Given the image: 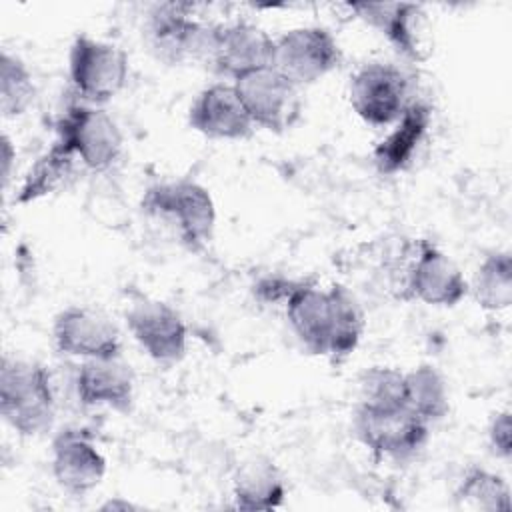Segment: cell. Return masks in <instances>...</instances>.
<instances>
[{"instance_id":"17","label":"cell","mask_w":512,"mask_h":512,"mask_svg":"<svg viewBox=\"0 0 512 512\" xmlns=\"http://www.w3.org/2000/svg\"><path fill=\"white\" fill-rule=\"evenodd\" d=\"M76 398L82 406H106L114 412L128 414L134 404V374L118 358L82 360L74 378Z\"/></svg>"},{"instance_id":"6","label":"cell","mask_w":512,"mask_h":512,"mask_svg":"<svg viewBox=\"0 0 512 512\" xmlns=\"http://www.w3.org/2000/svg\"><path fill=\"white\" fill-rule=\"evenodd\" d=\"M216 24L190 18L184 4L156 6L146 22L150 52L168 66L210 64Z\"/></svg>"},{"instance_id":"25","label":"cell","mask_w":512,"mask_h":512,"mask_svg":"<svg viewBox=\"0 0 512 512\" xmlns=\"http://www.w3.org/2000/svg\"><path fill=\"white\" fill-rule=\"evenodd\" d=\"M454 496L464 508H476V510H488V512L510 510V488L506 480L500 474L490 472L486 468H478V466L470 468L462 476Z\"/></svg>"},{"instance_id":"13","label":"cell","mask_w":512,"mask_h":512,"mask_svg":"<svg viewBox=\"0 0 512 512\" xmlns=\"http://www.w3.org/2000/svg\"><path fill=\"white\" fill-rule=\"evenodd\" d=\"M274 38L260 26L238 20L232 24H216L210 68L232 82L272 66Z\"/></svg>"},{"instance_id":"24","label":"cell","mask_w":512,"mask_h":512,"mask_svg":"<svg viewBox=\"0 0 512 512\" xmlns=\"http://www.w3.org/2000/svg\"><path fill=\"white\" fill-rule=\"evenodd\" d=\"M74 162V154L56 138L50 150L32 166L16 200L20 204H26L54 192L72 174Z\"/></svg>"},{"instance_id":"1","label":"cell","mask_w":512,"mask_h":512,"mask_svg":"<svg viewBox=\"0 0 512 512\" xmlns=\"http://www.w3.org/2000/svg\"><path fill=\"white\" fill-rule=\"evenodd\" d=\"M140 208L148 218L170 228L188 250H202L212 240L216 206L208 188L194 180L152 184L146 188Z\"/></svg>"},{"instance_id":"5","label":"cell","mask_w":512,"mask_h":512,"mask_svg":"<svg viewBox=\"0 0 512 512\" xmlns=\"http://www.w3.org/2000/svg\"><path fill=\"white\" fill-rule=\"evenodd\" d=\"M56 138L74 154L76 162L92 172L112 168L124 144L116 120L102 106L80 100L62 112L56 124Z\"/></svg>"},{"instance_id":"7","label":"cell","mask_w":512,"mask_h":512,"mask_svg":"<svg viewBox=\"0 0 512 512\" xmlns=\"http://www.w3.org/2000/svg\"><path fill=\"white\" fill-rule=\"evenodd\" d=\"M340 62V44L324 26H298L274 38L272 66L298 88L322 80Z\"/></svg>"},{"instance_id":"12","label":"cell","mask_w":512,"mask_h":512,"mask_svg":"<svg viewBox=\"0 0 512 512\" xmlns=\"http://www.w3.org/2000/svg\"><path fill=\"white\" fill-rule=\"evenodd\" d=\"M58 352L82 360L122 356V340L116 324L102 312L86 306L60 310L52 324Z\"/></svg>"},{"instance_id":"20","label":"cell","mask_w":512,"mask_h":512,"mask_svg":"<svg viewBox=\"0 0 512 512\" xmlns=\"http://www.w3.org/2000/svg\"><path fill=\"white\" fill-rule=\"evenodd\" d=\"M234 506L240 510H272L284 502L286 484L282 472L266 458L242 464L234 478Z\"/></svg>"},{"instance_id":"10","label":"cell","mask_w":512,"mask_h":512,"mask_svg":"<svg viewBox=\"0 0 512 512\" xmlns=\"http://www.w3.org/2000/svg\"><path fill=\"white\" fill-rule=\"evenodd\" d=\"M252 124L270 132H284L300 114L298 86L274 66L250 72L232 82Z\"/></svg>"},{"instance_id":"30","label":"cell","mask_w":512,"mask_h":512,"mask_svg":"<svg viewBox=\"0 0 512 512\" xmlns=\"http://www.w3.org/2000/svg\"><path fill=\"white\" fill-rule=\"evenodd\" d=\"M102 508H104V510H118V508L128 510V508H134V504H130V502H122V500H110V502H106Z\"/></svg>"},{"instance_id":"8","label":"cell","mask_w":512,"mask_h":512,"mask_svg":"<svg viewBox=\"0 0 512 512\" xmlns=\"http://www.w3.org/2000/svg\"><path fill=\"white\" fill-rule=\"evenodd\" d=\"M348 98L360 120L378 128L390 126L410 104V82L390 62H368L350 78Z\"/></svg>"},{"instance_id":"21","label":"cell","mask_w":512,"mask_h":512,"mask_svg":"<svg viewBox=\"0 0 512 512\" xmlns=\"http://www.w3.org/2000/svg\"><path fill=\"white\" fill-rule=\"evenodd\" d=\"M330 296V350L332 360L348 358L360 344L364 312L356 296L342 284L328 288Z\"/></svg>"},{"instance_id":"11","label":"cell","mask_w":512,"mask_h":512,"mask_svg":"<svg viewBox=\"0 0 512 512\" xmlns=\"http://www.w3.org/2000/svg\"><path fill=\"white\" fill-rule=\"evenodd\" d=\"M468 290L470 286L464 274L442 250L428 240L414 244L404 280V298H416L428 306L452 308Z\"/></svg>"},{"instance_id":"15","label":"cell","mask_w":512,"mask_h":512,"mask_svg":"<svg viewBox=\"0 0 512 512\" xmlns=\"http://www.w3.org/2000/svg\"><path fill=\"white\" fill-rule=\"evenodd\" d=\"M188 126L212 140H244L254 130L232 82H214L200 90L190 104Z\"/></svg>"},{"instance_id":"28","label":"cell","mask_w":512,"mask_h":512,"mask_svg":"<svg viewBox=\"0 0 512 512\" xmlns=\"http://www.w3.org/2000/svg\"><path fill=\"white\" fill-rule=\"evenodd\" d=\"M488 442L492 452L498 458L508 460L512 454V420H510V412L502 410L496 412L490 420L488 426Z\"/></svg>"},{"instance_id":"4","label":"cell","mask_w":512,"mask_h":512,"mask_svg":"<svg viewBox=\"0 0 512 512\" xmlns=\"http://www.w3.org/2000/svg\"><path fill=\"white\" fill-rule=\"evenodd\" d=\"M68 78L80 102L102 106L126 86L128 56L112 42L78 34L68 52Z\"/></svg>"},{"instance_id":"3","label":"cell","mask_w":512,"mask_h":512,"mask_svg":"<svg viewBox=\"0 0 512 512\" xmlns=\"http://www.w3.org/2000/svg\"><path fill=\"white\" fill-rule=\"evenodd\" d=\"M352 426L356 438L376 458L398 464L416 458L430 438V424L404 404L358 402Z\"/></svg>"},{"instance_id":"14","label":"cell","mask_w":512,"mask_h":512,"mask_svg":"<svg viewBox=\"0 0 512 512\" xmlns=\"http://www.w3.org/2000/svg\"><path fill=\"white\" fill-rule=\"evenodd\" d=\"M52 474L64 492L82 496L102 482L106 458L86 430L64 428L52 440Z\"/></svg>"},{"instance_id":"18","label":"cell","mask_w":512,"mask_h":512,"mask_svg":"<svg viewBox=\"0 0 512 512\" xmlns=\"http://www.w3.org/2000/svg\"><path fill=\"white\" fill-rule=\"evenodd\" d=\"M432 124V108L422 100H410L394 128L374 146L372 162L378 174L394 176L404 172L424 144Z\"/></svg>"},{"instance_id":"23","label":"cell","mask_w":512,"mask_h":512,"mask_svg":"<svg viewBox=\"0 0 512 512\" xmlns=\"http://www.w3.org/2000/svg\"><path fill=\"white\" fill-rule=\"evenodd\" d=\"M476 302L484 310H504L512 302V254L494 250L484 256L472 280Z\"/></svg>"},{"instance_id":"9","label":"cell","mask_w":512,"mask_h":512,"mask_svg":"<svg viewBox=\"0 0 512 512\" xmlns=\"http://www.w3.org/2000/svg\"><path fill=\"white\" fill-rule=\"evenodd\" d=\"M138 346L158 364L180 362L188 346V328L182 316L166 302L140 296L124 314Z\"/></svg>"},{"instance_id":"19","label":"cell","mask_w":512,"mask_h":512,"mask_svg":"<svg viewBox=\"0 0 512 512\" xmlns=\"http://www.w3.org/2000/svg\"><path fill=\"white\" fill-rule=\"evenodd\" d=\"M286 318L300 344L318 356L330 350V296L312 282L300 280L284 302Z\"/></svg>"},{"instance_id":"2","label":"cell","mask_w":512,"mask_h":512,"mask_svg":"<svg viewBox=\"0 0 512 512\" xmlns=\"http://www.w3.org/2000/svg\"><path fill=\"white\" fill-rule=\"evenodd\" d=\"M0 414L20 436H38L52 426L54 388L40 362L2 356Z\"/></svg>"},{"instance_id":"27","label":"cell","mask_w":512,"mask_h":512,"mask_svg":"<svg viewBox=\"0 0 512 512\" xmlns=\"http://www.w3.org/2000/svg\"><path fill=\"white\" fill-rule=\"evenodd\" d=\"M360 402L404 404V372L388 366L368 368L360 378Z\"/></svg>"},{"instance_id":"16","label":"cell","mask_w":512,"mask_h":512,"mask_svg":"<svg viewBox=\"0 0 512 512\" xmlns=\"http://www.w3.org/2000/svg\"><path fill=\"white\" fill-rule=\"evenodd\" d=\"M350 8L376 28L398 54L422 60L428 54V20L418 4L408 2H356Z\"/></svg>"},{"instance_id":"29","label":"cell","mask_w":512,"mask_h":512,"mask_svg":"<svg viewBox=\"0 0 512 512\" xmlns=\"http://www.w3.org/2000/svg\"><path fill=\"white\" fill-rule=\"evenodd\" d=\"M14 156H16V152L12 148V142H10L8 134H2V180H4V184H8Z\"/></svg>"},{"instance_id":"26","label":"cell","mask_w":512,"mask_h":512,"mask_svg":"<svg viewBox=\"0 0 512 512\" xmlns=\"http://www.w3.org/2000/svg\"><path fill=\"white\" fill-rule=\"evenodd\" d=\"M36 86L28 66L8 50L0 54V108L6 118L22 116L34 102Z\"/></svg>"},{"instance_id":"22","label":"cell","mask_w":512,"mask_h":512,"mask_svg":"<svg viewBox=\"0 0 512 512\" xmlns=\"http://www.w3.org/2000/svg\"><path fill=\"white\" fill-rule=\"evenodd\" d=\"M404 404L430 426L442 420L450 410L442 374L430 364H420L404 372Z\"/></svg>"}]
</instances>
